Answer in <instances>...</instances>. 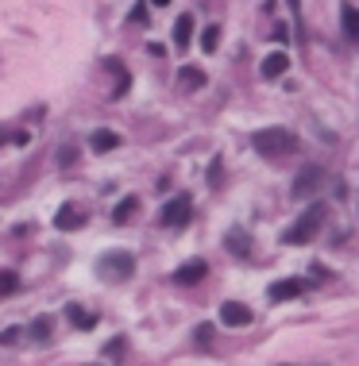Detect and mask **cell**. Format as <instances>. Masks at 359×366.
Segmentation results:
<instances>
[{
    "label": "cell",
    "instance_id": "obj_22",
    "mask_svg": "<svg viewBox=\"0 0 359 366\" xmlns=\"http://www.w3.org/2000/svg\"><path fill=\"white\" fill-rule=\"evenodd\" d=\"M124 347H128V340H124V335H116V340H108V343H105V359H120V355H124Z\"/></svg>",
    "mask_w": 359,
    "mask_h": 366
},
{
    "label": "cell",
    "instance_id": "obj_20",
    "mask_svg": "<svg viewBox=\"0 0 359 366\" xmlns=\"http://www.w3.org/2000/svg\"><path fill=\"white\" fill-rule=\"evenodd\" d=\"M31 340H35V343H46V340H51V320H46V316H39V320L31 324Z\"/></svg>",
    "mask_w": 359,
    "mask_h": 366
},
{
    "label": "cell",
    "instance_id": "obj_15",
    "mask_svg": "<svg viewBox=\"0 0 359 366\" xmlns=\"http://www.w3.org/2000/svg\"><path fill=\"white\" fill-rule=\"evenodd\" d=\"M136 212H139V197H124V201L112 209V224H128Z\"/></svg>",
    "mask_w": 359,
    "mask_h": 366
},
{
    "label": "cell",
    "instance_id": "obj_19",
    "mask_svg": "<svg viewBox=\"0 0 359 366\" xmlns=\"http://www.w3.org/2000/svg\"><path fill=\"white\" fill-rule=\"evenodd\" d=\"M16 289H20V274L16 270H0V297L16 293Z\"/></svg>",
    "mask_w": 359,
    "mask_h": 366
},
{
    "label": "cell",
    "instance_id": "obj_16",
    "mask_svg": "<svg viewBox=\"0 0 359 366\" xmlns=\"http://www.w3.org/2000/svg\"><path fill=\"white\" fill-rule=\"evenodd\" d=\"M66 313H70V324H74V328H81V332H89V328H97V316H93V313H85L81 305H70Z\"/></svg>",
    "mask_w": 359,
    "mask_h": 366
},
{
    "label": "cell",
    "instance_id": "obj_8",
    "mask_svg": "<svg viewBox=\"0 0 359 366\" xmlns=\"http://www.w3.org/2000/svg\"><path fill=\"white\" fill-rule=\"evenodd\" d=\"M205 278H209V266H205L201 258H193V262H186V266H178L170 281H174V286H197V281H205Z\"/></svg>",
    "mask_w": 359,
    "mask_h": 366
},
{
    "label": "cell",
    "instance_id": "obj_5",
    "mask_svg": "<svg viewBox=\"0 0 359 366\" xmlns=\"http://www.w3.org/2000/svg\"><path fill=\"white\" fill-rule=\"evenodd\" d=\"M190 216H193V197L190 193H178L174 201L158 212V224H163V228H186V224H190Z\"/></svg>",
    "mask_w": 359,
    "mask_h": 366
},
{
    "label": "cell",
    "instance_id": "obj_3",
    "mask_svg": "<svg viewBox=\"0 0 359 366\" xmlns=\"http://www.w3.org/2000/svg\"><path fill=\"white\" fill-rule=\"evenodd\" d=\"M131 274H136V255H131V251H108V255L97 258V278L128 281Z\"/></svg>",
    "mask_w": 359,
    "mask_h": 366
},
{
    "label": "cell",
    "instance_id": "obj_10",
    "mask_svg": "<svg viewBox=\"0 0 359 366\" xmlns=\"http://www.w3.org/2000/svg\"><path fill=\"white\" fill-rule=\"evenodd\" d=\"M290 70V58L282 51H275V54H267V58L259 62V73H263V81H278L282 73Z\"/></svg>",
    "mask_w": 359,
    "mask_h": 366
},
{
    "label": "cell",
    "instance_id": "obj_1",
    "mask_svg": "<svg viewBox=\"0 0 359 366\" xmlns=\"http://www.w3.org/2000/svg\"><path fill=\"white\" fill-rule=\"evenodd\" d=\"M251 147L263 158H290V155H298V135L286 127H263L251 135Z\"/></svg>",
    "mask_w": 359,
    "mask_h": 366
},
{
    "label": "cell",
    "instance_id": "obj_11",
    "mask_svg": "<svg viewBox=\"0 0 359 366\" xmlns=\"http://www.w3.org/2000/svg\"><path fill=\"white\" fill-rule=\"evenodd\" d=\"M224 247H228L232 255H240V258H251V236L243 228H232L228 236H224Z\"/></svg>",
    "mask_w": 359,
    "mask_h": 366
},
{
    "label": "cell",
    "instance_id": "obj_9",
    "mask_svg": "<svg viewBox=\"0 0 359 366\" xmlns=\"http://www.w3.org/2000/svg\"><path fill=\"white\" fill-rule=\"evenodd\" d=\"M305 293V281L301 278H282L270 286V301H294V297Z\"/></svg>",
    "mask_w": 359,
    "mask_h": 366
},
{
    "label": "cell",
    "instance_id": "obj_7",
    "mask_svg": "<svg viewBox=\"0 0 359 366\" xmlns=\"http://www.w3.org/2000/svg\"><path fill=\"white\" fill-rule=\"evenodd\" d=\"M251 320H255V316H251L248 305H240V301H224L221 305V324L224 328H248Z\"/></svg>",
    "mask_w": 359,
    "mask_h": 366
},
{
    "label": "cell",
    "instance_id": "obj_2",
    "mask_svg": "<svg viewBox=\"0 0 359 366\" xmlns=\"http://www.w3.org/2000/svg\"><path fill=\"white\" fill-rule=\"evenodd\" d=\"M325 220H328V209H325V204H320V201L309 204V209L294 220V228L282 231V243H286V247H301V243L317 239V231H320V224H325Z\"/></svg>",
    "mask_w": 359,
    "mask_h": 366
},
{
    "label": "cell",
    "instance_id": "obj_24",
    "mask_svg": "<svg viewBox=\"0 0 359 366\" xmlns=\"http://www.w3.org/2000/svg\"><path fill=\"white\" fill-rule=\"evenodd\" d=\"M151 4H158V8H163V4H170V0H151Z\"/></svg>",
    "mask_w": 359,
    "mask_h": 366
},
{
    "label": "cell",
    "instance_id": "obj_13",
    "mask_svg": "<svg viewBox=\"0 0 359 366\" xmlns=\"http://www.w3.org/2000/svg\"><path fill=\"white\" fill-rule=\"evenodd\" d=\"M190 35H193V16L182 12L174 20V46H178V51H186V46H190Z\"/></svg>",
    "mask_w": 359,
    "mask_h": 366
},
{
    "label": "cell",
    "instance_id": "obj_14",
    "mask_svg": "<svg viewBox=\"0 0 359 366\" xmlns=\"http://www.w3.org/2000/svg\"><path fill=\"white\" fill-rule=\"evenodd\" d=\"M178 85H182L186 93L201 89V85H205V70H193V66H182V70H178Z\"/></svg>",
    "mask_w": 359,
    "mask_h": 366
},
{
    "label": "cell",
    "instance_id": "obj_12",
    "mask_svg": "<svg viewBox=\"0 0 359 366\" xmlns=\"http://www.w3.org/2000/svg\"><path fill=\"white\" fill-rule=\"evenodd\" d=\"M89 147H93L97 155H108V151H116V147H120V135H116V131H105V127H101V131H93V135H89Z\"/></svg>",
    "mask_w": 359,
    "mask_h": 366
},
{
    "label": "cell",
    "instance_id": "obj_18",
    "mask_svg": "<svg viewBox=\"0 0 359 366\" xmlns=\"http://www.w3.org/2000/svg\"><path fill=\"white\" fill-rule=\"evenodd\" d=\"M344 35L348 39H359V8L344 4Z\"/></svg>",
    "mask_w": 359,
    "mask_h": 366
},
{
    "label": "cell",
    "instance_id": "obj_23",
    "mask_svg": "<svg viewBox=\"0 0 359 366\" xmlns=\"http://www.w3.org/2000/svg\"><path fill=\"white\" fill-rule=\"evenodd\" d=\"M193 340H197V343L205 347V343L213 340V328H209V324H201V328H197V332H193Z\"/></svg>",
    "mask_w": 359,
    "mask_h": 366
},
{
    "label": "cell",
    "instance_id": "obj_17",
    "mask_svg": "<svg viewBox=\"0 0 359 366\" xmlns=\"http://www.w3.org/2000/svg\"><path fill=\"white\" fill-rule=\"evenodd\" d=\"M105 66L116 73V93H112V97H124V93H128V70H124V62H120V58H108Z\"/></svg>",
    "mask_w": 359,
    "mask_h": 366
},
{
    "label": "cell",
    "instance_id": "obj_4",
    "mask_svg": "<svg viewBox=\"0 0 359 366\" xmlns=\"http://www.w3.org/2000/svg\"><path fill=\"white\" fill-rule=\"evenodd\" d=\"M325 166H317V162H309V166H301L298 177H294V197L298 201H309V197H317L320 189H325Z\"/></svg>",
    "mask_w": 359,
    "mask_h": 366
},
{
    "label": "cell",
    "instance_id": "obj_6",
    "mask_svg": "<svg viewBox=\"0 0 359 366\" xmlns=\"http://www.w3.org/2000/svg\"><path fill=\"white\" fill-rule=\"evenodd\" d=\"M85 220H89V212H85L78 201H66L62 209L54 212V228H62V231H78V228H85Z\"/></svg>",
    "mask_w": 359,
    "mask_h": 366
},
{
    "label": "cell",
    "instance_id": "obj_21",
    "mask_svg": "<svg viewBox=\"0 0 359 366\" xmlns=\"http://www.w3.org/2000/svg\"><path fill=\"white\" fill-rule=\"evenodd\" d=\"M201 46H205V54H213L216 46H221V27H205V35H201Z\"/></svg>",
    "mask_w": 359,
    "mask_h": 366
}]
</instances>
